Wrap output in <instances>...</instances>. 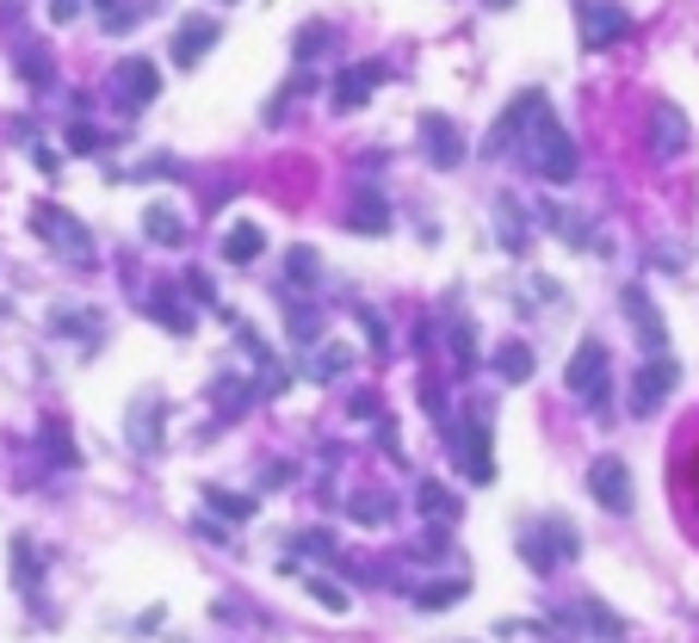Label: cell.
Returning a JSON list of instances; mask_svg holds the SVG:
<instances>
[{
	"label": "cell",
	"instance_id": "7bdbcfd3",
	"mask_svg": "<svg viewBox=\"0 0 699 643\" xmlns=\"http://www.w3.org/2000/svg\"><path fill=\"white\" fill-rule=\"evenodd\" d=\"M353 415H360V421H378V397H372V390H360V397H353Z\"/></svg>",
	"mask_w": 699,
	"mask_h": 643
},
{
	"label": "cell",
	"instance_id": "5bb4252c",
	"mask_svg": "<svg viewBox=\"0 0 699 643\" xmlns=\"http://www.w3.org/2000/svg\"><path fill=\"white\" fill-rule=\"evenodd\" d=\"M210 44H217V20H186L180 32H173V62H180V69H192Z\"/></svg>",
	"mask_w": 699,
	"mask_h": 643
},
{
	"label": "cell",
	"instance_id": "9c48e42d",
	"mask_svg": "<svg viewBox=\"0 0 699 643\" xmlns=\"http://www.w3.org/2000/svg\"><path fill=\"white\" fill-rule=\"evenodd\" d=\"M458 458H465V476L471 483H495V458H490V421H483V409H471L465 415V427H458Z\"/></svg>",
	"mask_w": 699,
	"mask_h": 643
},
{
	"label": "cell",
	"instance_id": "30bf717a",
	"mask_svg": "<svg viewBox=\"0 0 699 643\" xmlns=\"http://www.w3.org/2000/svg\"><path fill=\"white\" fill-rule=\"evenodd\" d=\"M687 118H680V106L675 99H656L650 106V155L656 161H675V155H687Z\"/></svg>",
	"mask_w": 699,
	"mask_h": 643
},
{
	"label": "cell",
	"instance_id": "b9f144b4",
	"mask_svg": "<svg viewBox=\"0 0 699 643\" xmlns=\"http://www.w3.org/2000/svg\"><path fill=\"white\" fill-rule=\"evenodd\" d=\"M81 7H87V0H50V20H57V25H69V20L81 13Z\"/></svg>",
	"mask_w": 699,
	"mask_h": 643
},
{
	"label": "cell",
	"instance_id": "60d3db41",
	"mask_svg": "<svg viewBox=\"0 0 699 643\" xmlns=\"http://www.w3.org/2000/svg\"><path fill=\"white\" fill-rule=\"evenodd\" d=\"M69 149H81V155L99 149V131H94V124H75V131H69Z\"/></svg>",
	"mask_w": 699,
	"mask_h": 643
},
{
	"label": "cell",
	"instance_id": "7c38bea8",
	"mask_svg": "<svg viewBox=\"0 0 699 643\" xmlns=\"http://www.w3.org/2000/svg\"><path fill=\"white\" fill-rule=\"evenodd\" d=\"M390 75L384 62H360V69H347V75L335 81V112H360L365 99H372V87Z\"/></svg>",
	"mask_w": 699,
	"mask_h": 643
},
{
	"label": "cell",
	"instance_id": "2e32d148",
	"mask_svg": "<svg viewBox=\"0 0 699 643\" xmlns=\"http://www.w3.org/2000/svg\"><path fill=\"white\" fill-rule=\"evenodd\" d=\"M143 235H149L155 247H180L186 242V223H180V210L173 205H149L143 210Z\"/></svg>",
	"mask_w": 699,
	"mask_h": 643
},
{
	"label": "cell",
	"instance_id": "4316f807",
	"mask_svg": "<svg viewBox=\"0 0 699 643\" xmlns=\"http://www.w3.org/2000/svg\"><path fill=\"white\" fill-rule=\"evenodd\" d=\"M495 223H502L508 254H520V247H527V223H520V205H514V198H495Z\"/></svg>",
	"mask_w": 699,
	"mask_h": 643
},
{
	"label": "cell",
	"instance_id": "ab89813d",
	"mask_svg": "<svg viewBox=\"0 0 699 643\" xmlns=\"http://www.w3.org/2000/svg\"><path fill=\"white\" fill-rule=\"evenodd\" d=\"M360 328L372 335V347H378V353H390V335H384V322L372 316V310H360Z\"/></svg>",
	"mask_w": 699,
	"mask_h": 643
},
{
	"label": "cell",
	"instance_id": "44dd1931",
	"mask_svg": "<svg viewBox=\"0 0 699 643\" xmlns=\"http://www.w3.org/2000/svg\"><path fill=\"white\" fill-rule=\"evenodd\" d=\"M347 223H353V229H365V235H378V229L390 223V210H384V198H378V192H360V198H353V210H347Z\"/></svg>",
	"mask_w": 699,
	"mask_h": 643
},
{
	"label": "cell",
	"instance_id": "74e56055",
	"mask_svg": "<svg viewBox=\"0 0 699 643\" xmlns=\"http://www.w3.org/2000/svg\"><path fill=\"white\" fill-rule=\"evenodd\" d=\"M291 341H298V347L316 341V310H291Z\"/></svg>",
	"mask_w": 699,
	"mask_h": 643
},
{
	"label": "cell",
	"instance_id": "8fae6325",
	"mask_svg": "<svg viewBox=\"0 0 699 643\" xmlns=\"http://www.w3.org/2000/svg\"><path fill=\"white\" fill-rule=\"evenodd\" d=\"M421 149H427L434 168H458V161H465V136H458L453 118L427 112V118H421Z\"/></svg>",
	"mask_w": 699,
	"mask_h": 643
},
{
	"label": "cell",
	"instance_id": "1f68e13d",
	"mask_svg": "<svg viewBox=\"0 0 699 643\" xmlns=\"http://www.w3.org/2000/svg\"><path fill=\"white\" fill-rule=\"evenodd\" d=\"M57 335H99L94 310H57Z\"/></svg>",
	"mask_w": 699,
	"mask_h": 643
},
{
	"label": "cell",
	"instance_id": "e575fe53",
	"mask_svg": "<svg viewBox=\"0 0 699 643\" xmlns=\"http://www.w3.org/2000/svg\"><path fill=\"white\" fill-rule=\"evenodd\" d=\"M180 284H186V298H192V303H205V310H224V303H217V284H210L205 272H186Z\"/></svg>",
	"mask_w": 699,
	"mask_h": 643
},
{
	"label": "cell",
	"instance_id": "f1b7e54d",
	"mask_svg": "<svg viewBox=\"0 0 699 643\" xmlns=\"http://www.w3.org/2000/svg\"><path fill=\"white\" fill-rule=\"evenodd\" d=\"M347 513H353V520H365V526H378V520H397V501H390V495H353V501H347Z\"/></svg>",
	"mask_w": 699,
	"mask_h": 643
},
{
	"label": "cell",
	"instance_id": "bcb514c9",
	"mask_svg": "<svg viewBox=\"0 0 699 643\" xmlns=\"http://www.w3.org/2000/svg\"><path fill=\"white\" fill-rule=\"evenodd\" d=\"M495 7H514V0H495Z\"/></svg>",
	"mask_w": 699,
	"mask_h": 643
},
{
	"label": "cell",
	"instance_id": "d4e9b609",
	"mask_svg": "<svg viewBox=\"0 0 699 643\" xmlns=\"http://www.w3.org/2000/svg\"><path fill=\"white\" fill-rule=\"evenodd\" d=\"M471 594V582H434V587H415V606L421 612H446V606H458Z\"/></svg>",
	"mask_w": 699,
	"mask_h": 643
},
{
	"label": "cell",
	"instance_id": "7a4b0ae2",
	"mask_svg": "<svg viewBox=\"0 0 699 643\" xmlns=\"http://www.w3.org/2000/svg\"><path fill=\"white\" fill-rule=\"evenodd\" d=\"M32 229H38L44 242L57 247L62 260H75V266H87V260H94V235H87V229H81L75 217H69V210H57V205H38V210H32Z\"/></svg>",
	"mask_w": 699,
	"mask_h": 643
},
{
	"label": "cell",
	"instance_id": "3957f363",
	"mask_svg": "<svg viewBox=\"0 0 699 643\" xmlns=\"http://www.w3.org/2000/svg\"><path fill=\"white\" fill-rule=\"evenodd\" d=\"M680 384V365L668 360V353H656L650 365H638V378H631V415H656L662 402L675 397Z\"/></svg>",
	"mask_w": 699,
	"mask_h": 643
},
{
	"label": "cell",
	"instance_id": "83f0119b",
	"mask_svg": "<svg viewBox=\"0 0 699 643\" xmlns=\"http://www.w3.org/2000/svg\"><path fill=\"white\" fill-rule=\"evenodd\" d=\"M303 587H310V600H316L322 612H347V606H353V600H347V587L328 582V575H303Z\"/></svg>",
	"mask_w": 699,
	"mask_h": 643
},
{
	"label": "cell",
	"instance_id": "e0dca14e",
	"mask_svg": "<svg viewBox=\"0 0 699 643\" xmlns=\"http://www.w3.org/2000/svg\"><path fill=\"white\" fill-rule=\"evenodd\" d=\"M261 254H266L261 223H229V235H224V260L248 266V260H261Z\"/></svg>",
	"mask_w": 699,
	"mask_h": 643
},
{
	"label": "cell",
	"instance_id": "ac0fdd59",
	"mask_svg": "<svg viewBox=\"0 0 699 643\" xmlns=\"http://www.w3.org/2000/svg\"><path fill=\"white\" fill-rule=\"evenodd\" d=\"M143 310H149L168 335H186V328H192V310H180V298H173L168 284H161V291H149V298H143Z\"/></svg>",
	"mask_w": 699,
	"mask_h": 643
},
{
	"label": "cell",
	"instance_id": "7402d4cb",
	"mask_svg": "<svg viewBox=\"0 0 699 643\" xmlns=\"http://www.w3.org/2000/svg\"><path fill=\"white\" fill-rule=\"evenodd\" d=\"M205 508L217 513V520H254V495H229V489H217V483H210V489H205Z\"/></svg>",
	"mask_w": 699,
	"mask_h": 643
},
{
	"label": "cell",
	"instance_id": "836d02e7",
	"mask_svg": "<svg viewBox=\"0 0 699 643\" xmlns=\"http://www.w3.org/2000/svg\"><path fill=\"white\" fill-rule=\"evenodd\" d=\"M99 7H106V13H99V25H106V32H131V25H136V7H131V0H99Z\"/></svg>",
	"mask_w": 699,
	"mask_h": 643
},
{
	"label": "cell",
	"instance_id": "ffe728a7",
	"mask_svg": "<svg viewBox=\"0 0 699 643\" xmlns=\"http://www.w3.org/2000/svg\"><path fill=\"white\" fill-rule=\"evenodd\" d=\"M495 378H502V384H527V378H532V353H527L520 341L495 347Z\"/></svg>",
	"mask_w": 699,
	"mask_h": 643
},
{
	"label": "cell",
	"instance_id": "f6af8a7d",
	"mask_svg": "<svg viewBox=\"0 0 699 643\" xmlns=\"http://www.w3.org/2000/svg\"><path fill=\"white\" fill-rule=\"evenodd\" d=\"M198 532H205L210 545H229V532H224V520H198Z\"/></svg>",
	"mask_w": 699,
	"mask_h": 643
},
{
	"label": "cell",
	"instance_id": "52a82bcc",
	"mask_svg": "<svg viewBox=\"0 0 699 643\" xmlns=\"http://www.w3.org/2000/svg\"><path fill=\"white\" fill-rule=\"evenodd\" d=\"M588 495H594L606 513H631V501H638V495H631V471H625L619 458H594V464H588Z\"/></svg>",
	"mask_w": 699,
	"mask_h": 643
},
{
	"label": "cell",
	"instance_id": "d590c367",
	"mask_svg": "<svg viewBox=\"0 0 699 643\" xmlns=\"http://www.w3.org/2000/svg\"><path fill=\"white\" fill-rule=\"evenodd\" d=\"M285 272H291V279H316V247H291V260H285Z\"/></svg>",
	"mask_w": 699,
	"mask_h": 643
},
{
	"label": "cell",
	"instance_id": "277c9868",
	"mask_svg": "<svg viewBox=\"0 0 699 643\" xmlns=\"http://www.w3.org/2000/svg\"><path fill=\"white\" fill-rule=\"evenodd\" d=\"M576 25H582V44L601 50V44H619L631 32V13L619 0H576Z\"/></svg>",
	"mask_w": 699,
	"mask_h": 643
},
{
	"label": "cell",
	"instance_id": "6da1fadb",
	"mask_svg": "<svg viewBox=\"0 0 699 643\" xmlns=\"http://www.w3.org/2000/svg\"><path fill=\"white\" fill-rule=\"evenodd\" d=\"M520 149H527V168L545 173L551 186H564V180H576V143L564 136V124H557V112H551V99L539 94L527 112V131H520Z\"/></svg>",
	"mask_w": 699,
	"mask_h": 643
},
{
	"label": "cell",
	"instance_id": "8992f818",
	"mask_svg": "<svg viewBox=\"0 0 699 643\" xmlns=\"http://www.w3.org/2000/svg\"><path fill=\"white\" fill-rule=\"evenodd\" d=\"M569 624H582V631H594V638H606V643H619V638H625V624L613 619L601 600H569V606H557V612H551V638L564 643V638H569ZM582 631H576V638H582Z\"/></svg>",
	"mask_w": 699,
	"mask_h": 643
},
{
	"label": "cell",
	"instance_id": "f546056e",
	"mask_svg": "<svg viewBox=\"0 0 699 643\" xmlns=\"http://www.w3.org/2000/svg\"><path fill=\"white\" fill-rule=\"evenodd\" d=\"M210 397H217V409H224V415H242L248 402H254V390H248L242 378H217V390H210Z\"/></svg>",
	"mask_w": 699,
	"mask_h": 643
},
{
	"label": "cell",
	"instance_id": "4dcf8cb0",
	"mask_svg": "<svg viewBox=\"0 0 699 643\" xmlns=\"http://www.w3.org/2000/svg\"><path fill=\"white\" fill-rule=\"evenodd\" d=\"M291 545H298L303 557H322V563H340V550H335V538H328V532H322V526L298 532V538H291Z\"/></svg>",
	"mask_w": 699,
	"mask_h": 643
},
{
	"label": "cell",
	"instance_id": "484cf974",
	"mask_svg": "<svg viewBox=\"0 0 699 643\" xmlns=\"http://www.w3.org/2000/svg\"><path fill=\"white\" fill-rule=\"evenodd\" d=\"M44 458H50V464H62V471H75V464H81L75 439H69V427H62V421H50V427H44Z\"/></svg>",
	"mask_w": 699,
	"mask_h": 643
},
{
	"label": "cell",
	"instance_id": "ee69618b",
	"mask_svg": "<svg viewBox=\"0 0 699 643\" xmlns=\"http://www.w3.org/2000/svg\"><path fill=\"white\" fill-rule=\"evenodd\" d=\"M378 446H384V452H390V458L402 452V439H397V427H390V421H378Z\"/></svg>",
	"mask_w": 699,
	"mask_h": 643
},
{
	"label": "cell",
	"instance_id": "d6a6232c",
	"mask_svg": "<svg viewBox=\"0 0 699 643\" xmlns=\"http://www.w3.org/2000/svg\"><path fill=\"white\" fill-rule=\"evenodd\" d=\"M453 365H458V372H471V365H477V341H471V322H453Z\"/></svg>",
	"mask_w": 699,
	"mask_h": 643
},
{
	"label": "cell",
	"instance_id": "d6986e66",
	"mask_svg": "<svg viewBox=\"0 0 699 643\" xmlns=\"http://www.w3.org/2000/svg\"><path fill=\"white\" fill-rule=\"evenodd\" d=\"M13 582H20L25 600H38L44 569H38V545H32V538H13Z\"/></svg>",
	"mask_w": 699,
	"mask_h": 643
},
{
	"label": "cell",
	"instance_id": "8d00e7d4",
	"mask_svg": "<svg viewBox=\"0 0 699 643\" xmlns=\"http://www.w3.org/2000/svg\"><path fill=\"white\" fill-rule=\"evenodd\" d=\"M409 550H415V557H446V526H427Z\"/></svg>",
	"mask_w": 699,
	"mask_h": 643
},
{
	"label": "cell",
	"instance_id": "9a60e30c",
	"mask_svg": "<svg viewBox=\"0 0 699 643\" xmlns=\"http://www.w3.org/2000/svg\"><path fill=\"white\" fill-rule=\"evenodd\" d=\"M625 316L638 322V335H643V341H650V360H656L662 347H668V335H662V316H656V303L643 298L638 284H631V291H625Z\"/></svg>",
	"mask_w": 699,
	"mask_h": 643
},
{
	"label": "cell",
	"instance_id": "4fadbf2b",
	"mask_svg": "<svg viewBox=\"0 0 699 643\" xmlns=\"http://www.w3.org/2000/svg\"><path fill=\"white\" fill-rule=\"evenodd\" d=\"M161 421H168V402L161 397H136L131 402V421H124V427H131L136 452H155V446H161Z\"/></svg>",
	"mask_w": 699,
	"mask_h": 643
},
{
	"label": "cell",
	"instance_id": "5b68a950",
	"mask_svg": "<svg viewBox=\"0 0 699 643\" xmlns=\"http://www.w3.org/2000/svg\"><path fill=\"white\" fill-rule=\"evenodd\" d=\"M564 384H569V397H582V402H594V409H601V402H606V347L601 341H582V347H576V353H569Z\"/></svg>",
	"mask_w": 699,
	"mask_h": 643
},
{
	"label": "cell",
	"instance_id": "f35d334b",
	"mask_svg": "<svg viewBox=\"0 0 699 643\" xmlns=\"http://www.w3.org/2000/svg\"><path fill=\"white\" fill-rule=\"evenodd\" d=\"M322 44H328V25H303V32H298V57H316Z\"/></svg>",
	"mask_w": 699,
	"mask_h": 643
},
{
	"label": "cell",
	"instance_id": "ba28073f",
	"mask_svg": "<svg viewBox=\"0 0 699 643\" xmlns=\"http://www.w3.org/2000/svg\"><path fill=\"white\" fill-rule=\"evenodd\" d=\"M112 87H118V106H124V112H143V106L161 94V69H155L149 57H124L118 62V75H112Z\"/></svg>",
	"mask_w": 699,
	"mask_h": 643
},
{
	"label": "cell",
	"instance_id": "cb8c5ba5",
	"mask_svg": "<svg viewBox=\"0 0 699 643\" xmlns=\"http://www.w3.org/2000/svg\"><path fill=\"white\" fill-rule=\"evenodd\" d=\"M347 365H353V353H347L340 341H328V347H316V360H310V378H316V384H335Z\"/></svg>",
	"mask_w": 699,
	"mask_h": 643
},
{
	"label": "cell",
	"instance_id": "603a6c76",
	"mask_svg": "<svg viewBox=\"0 0 699 643\" xmlns=\"http://www.w3.org/2000/svg\"><path fill=\"white\" fill-rule=\"evenodd\" d=\"M415 501H421V513H427L434 526H453V520H458V501H453L446 489H439V483H421Z\"/></svg>",
	"mask_w": 699,
	"mask_h": 643
}]
</instances>
